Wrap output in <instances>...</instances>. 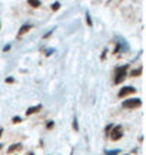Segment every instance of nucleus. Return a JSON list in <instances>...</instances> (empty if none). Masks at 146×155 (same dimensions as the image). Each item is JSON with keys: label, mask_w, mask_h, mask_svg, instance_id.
Here are the masks:
<instances>
[{"label": "nucleus", "mask_w": 146, "mask_h": 155, "mask_svg": "<svg viewBox=\"0 0 146 155\" xmlns=\"http://www.w3.org/2000/svg\"><path fill=\"white\" fill-rule=\"evenodd\" d=\"M126 72H128V66L125 65V66H119L115 69V83L119 85V83H122L126 79Z\"/></svg>", "instance_id": "obj_1"}, {"label": "nucleus", "mask_w": 146, "mask_h": 155, "mask_svg": "<svg viewBox=\"0 0 146 155\" xmlns=\"http://www.w3.org/2000/svg\"><path fill=\"white\" fill-rule=\"evenodd\" d=\"M142 105V101L139 98H135V99H128L123 102V108L126 109H135V108H139Z\"/></svg>", "instance_id": "obj_2"}, {"label": "nucleus", "mask_w": 146, "mask_h": 155, "mask_svg": "<svg viewBox=\"0 0 146 155\" xmlns=\"http://www.w3.org/2000/svg\"><path fill=\"white\" fill-rule=\"evenodd\" d=\"M122 135H123V128L118 125V127H115L112 129V132H110V138L112 141H118V139L122 138Z\"/></svg>", "instance_id": "obj_3"}, {"label": "nucleus", "mask_w": 146, "mask_h": 155, "mask_svg": "<svg viewBox=\"0 0 146 155\" xmlns=\"http://www.w3.org/2000/svg\"><path fill=\"white\" fill-rule=\"evenodd\" d=\"M135 92H136V89L133 88V86H125L123 89H120V91H119V98H125V96L135 94Z\"/></svg>", "instance_id": "obj_4"}, {"label": "nucleus", "mask_w": 146, "mask_h": 155, "mask_svg": "<svg viewBox=\"0 0 146 155\" xmlns=\"http://www.w3.org/2000/svg\"><path fill=\"white\" fill-rule=\"evenodd\" d=\"M30 29H32V25H29V23H26V25H23L22 28L19 29V35H17V36L20 38V36H23V35H26V33L29 32V30H30Z\"/></svg>", "instance_id": "obj_5"}, {"label": "nucleus", "mask_w": 146, "mask_h": 155, "mask_svg": "<svg viewBox=\"0 0 146 155\" xmlns=\"http://www.w3.org/2000/svg\"><path fill=\"white\" fill-rule=\"evenodd\" d=\"M40 109H42V105L32 106V108H29L27 111H26V115H32V114H36V112H39Z\"/></svg>", "instance_id": "obj_6"}, {"label": "nucleus", "mask_w": 146, "mask_h": 155, "mask_svg": "<svg viewBox=\"0 0 146 155\" xmlns=\"http://www.w3.org/2000/svg\"><path fill=\"white\" fill-rule=\"evenodd\" d=\"M27 3L32 6L33 9H37V7L42 6V2H40V0H27Z\"/></svg>", "instance_id": "obj_7"}, {"label": "nucleus", "mask_w": 146, "mask_h": 155, "mask_svg": "<svg viewBox=\"0 0 146 155\" xmlns=\"http://www.w3.org/2000/svg\"><path fill=\"white\" fill-rule=\"evenodd\" d=\"M86 23L89 25V28H92V26H93V22H92V17H90L89 12H86Z\"/></svg>", "instance_id": "obj_8"}, {"label": "nucleus", "mask_w": 146, "mask_h": 155, "mask_svg": "<svg viewBox=\"0 0 146 155\" xmlns=\"http://www.w3.org/2000/svg\"><path fill=\"white\" fill-rule=\"evenodd\" d=\"M22 148V145H19V144H14V145H11L10 148H9V152H13V151H16V150H20Z\"/></svg>", "instance_id": "obj_9"}, {"label": "nucleus", "mask_w": 146, "mask_h": 155, "mask_svg": "<svg viewBox=\"0 0 146 155\" xmlns=\"http://www.w3.org/2000/svg\"><path fill=\"white\" fill-rule=\"evenodd\" d=\"M59 9H60V3H59V2H55V3L52 5V10L56 12V10H59Z\"/></svg>", "instance_id": "obj_10"}, {"label": "nucleus", "mask_w": 146, "mask_h": 155, "mask_svg": "<svg viewBox=\"0 0 146 155\" xmlns=\"http://www.w3.org/2000/svg\"><path fill=\"white\" fill-rule=\"evenodd\" d=\"M141 73H142V69L139 68V69H136V71H133V72H132V76H133V78H135V76H139Z\"/></svg>", "instance_id": "obj_11"}, {"label": "nucleus", "mask_w": 146, "mask_h": 155, "mask_svg": "<svg viewBox=\"0 0 146 155\" xmlns=\"http://www.w3.org/2000/svg\"><path fill=\"white\" fill-rule=\"evenodd\" d=\"M105 154H106V155H118L119 151H118V150H115V151H106Z\"/></svg>", "instance_id": "obj_12"}, {"label": "nucleus", "mask_w": 146, "mask_h": 155, "mask_svg": "<svg viewBox=\"0 0 146 155\" xmlns=\"http://www.w3.org/2000/svg\"><path fill=\"white\" fill-rule=\"evenodd\" d=\"M52 33H53V30H49V32H47V33H46L45 36H43V38H45V39H47V38H49V36H50Z\"/></svg>", "instance_id": "obj_13"}, {"label": "nucleus", "mask_w": 146, "mask_h": 155, "mask_svg": "<svg viewBox=\"0 0 146 155\" xmlns=\"http://www.w3.org/2000/svg\"><path fill=\"white\" fill-rule=\"evenodd\" d=\"M22 121V118H19V116H14V118H13V122H20Z\"/></svg>", "instance_id": "obj_14"}, {"label": "nucleus", "mask_w": 146, "mask_h": 155, "mask_svg": "<svg viewBox=\"0 0 146 155\" xmlns=\"http://www.w3.org/2000/svg\"><path fill=\"white\" fill-rule=\"evenodd\" d=\"M73 124H75V125H73V128H75V129H78V121L75 119V122H73Z\"/></svg>", "instance_id": "obj_15"}, {"label": "nucleus", "mask_w": 146, "mask_h": 155, "mask_svg": "<svg viewBox=\"0 0 146 155\" xmlns=\"http://www.w3.org/2000/svg\"><path fill=\"white\" fill-rule=\"evenodd\" d=\"M6 82H7V83H9V82H13V79H11V78H7V79H6Z\"/></svg>", "instance_id": "obj_16"}, {"label": "nucleus", "mask_w": 146, "mask_h": 155, "mask_svg": "<svg viewBox=\"0 0 146 155\" xmlns=\"http://www.w3.org/2000/svg\"><path fill=\"white\" fill-rule=\"evenodd\" d=\"M2 132H3V129H0V137H2Z\"/></svg>", "instance_id": "obj_17"}, {"label": "nucleus", "mask_w": 146, "mask_h": 155, "mask_svg": "<svg viewBox=\"0 0 146 155\" xmlns=\"http://www.w3.org/2000/svg\"><path fill=\"white\" fill-rule=\"evenodd\" d=\"M0 148H2V145H0Z\"/></svg>", "instance_id": "obj_18"}, {"label": "nucleus", "mask_w": 146, "mask_h": 155, "mask_svg": "<svg viewBox=\"0 0 146 155\" xmlns=\"http://www.w3.org/2000/svg\"><path fill=\"white\" fill-rule=\"evenodd\" d=\"M0 26H2V23H0Z\"/></svg>", "instance_id": "obj_19"}]
</instances>
